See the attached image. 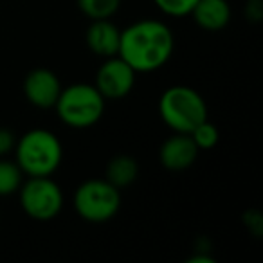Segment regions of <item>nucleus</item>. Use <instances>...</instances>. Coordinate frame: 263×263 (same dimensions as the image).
Wrapping results in <instances>:
<instances>
[{
	"label": "nucleus",
	"mask_w": 263,
	"mask_h": 263,
	"mask_svg": "<svg viewBox=\"0 0 263 263\" xmlns=\"http://www.w3.org/2000/svg\"><path fill=\"white\" fill-rule=\"evenodd\" d=\"M85 40L94 54L112 58V56H117V51H119L121 31L110 22V18L92 20L85 34Z\"/></svg>",
	"instance_id": "10"
},
{
	"label": "nucleus",
	"mask_w": 263,
	"mask_h": 263,
	"mask_svg": "<svg viewBox=\"0 0 263 263\" xmlns=\"http://www.w3.org/2000/svg\"><path fill=\"white\" fill-rule=\"evenodd\" d=\"M121 208V193L106 179L83 182L74 193V209L83 220L103 223L112 220Z\"/></svg>",
	"instance_id": "5"
},
{
	"label": "nucleus",
	"mask_w": 263,
	"mask_h": 263,
	"mask_svg": "<svg viewBox=\"0 0 263 263\" xmlns=\"http://www.w3.org/2000/svg\"><path fill=\"white\" fill-rule=\"evenodd\" d=\"M62 159L60 139L44 128L26 132L16 144V164L27 177H51L60 168Z\"/></svg>",
	"instance_id": "2"
},
{
	"label": "nucleus",
	"mask_w": 263,
	"mask_h": 263,
	"mask_svg": "<svg viewBox=\"0 0 263 263\" xmlns=\"http://www.w3.org/2000/svg\"><path fill=\"white\" fill-rule=\"evenodd\" d=\"M191 139L193 143L197 144L198 150H211L218 144V139H220V132L218 128L215 126L213 123H209L208 119L198 123L193 130L190 132Z\"/></svg>",
	"instance_id": "15"
},
{
	"label": "nucleus",
	"mask_w": 263,
	"mask_h": 263,
	"mask_svg": "<svg viewBox=\"0 0 263 263\" xmlns=\"http://www.w3.org/2000/svg\"><path fill=\"white\" fill-rule=\"evenodd\" d=\"M175 38L161 20H139L121 31L117 56L136 72H154L168 63Z\"/></svg>",
	"instance_id": "1"
},
{
	"label": "nucleus",
	"mask_w": 263,
	"mask_h": 263,
	"mask_svg": "<svg viewBox=\"0 0 263 263\" xmlns=\"http://www.w3.org/2000/svg\"><path fill=\"white\" fill-rule=\"evenodd\" d=\"M190 15L204 31H222L231 20V8L227 0H197Z\"/></svg>",
	"instance_id": "11"
},
{
	"label": "nucleus",
	"mask_w": 263,
	"mask_h": 263,
	"mask_svg": "<svg viewBox=\"0 0 263 263\" xmlns=\"http://www.w3.org/2000/svg\"><path fill=\"white\" fill-rule=\"evenodd\" d=\"M62 83L58 76L49 69H34L26 76L24 81V94L33 106L42 110L54 108L60 94Z\"/></svg>",
	"instance_id": "8"
},
{
	"label": "nucleus",
	"mask_w": 263,
	"mask_h": 263,
	"mask_svg": "<svg viewBox=\"0 0 263 263\" xmlns=\"http://www.w3.org/2000/svg\"><path fill=\"white\" fill-rule=\"evenodd\" d=\"M159 114L173 132L190 134L198 123L208 119V105L195 88L175 85L161 96Z\"/></svg>",
	"instance_id": "3"
},
{
	"label": "nucleus",
	"mask_w": 263,
	"mask_h": 263,
	"mask_svg": "<svg viewBox=\"0 0 263 263\" xmlns=\"http://www.w3.org/2000/svg\"><path fill=\"white\" fill-rule=\"evenodd\" d=\"M54 110L67 126L88 128L105 114V98L94 85L76 83L62 88Z\"/></svg>",
	"instance_id": "4"
},
{
	"label": "nucleus",
	"mask_w": 263,
	"mask_h": 263,
	"mask_svg": "<svg viewBox=\"0 0 263 263\" xmlns=\"http://www.w3.org/2000/svg\"><path fill=\"white\" fill-rule=\"evenodd\" d=\"M137 175H139V166L130 155H116L106 166V180L117 190L134 184Z\"/></svg>",
	"instance_id": "12"
},
{
	"label": "nucleus",
	"mask_w": 263,
	"mask_h": 263,
	"mask_svg": "<svg viewBox=\"0 0 263 263\" xmlns=\"http://www.w3.org/2000/svg\"><path fill=\"white\" fill-rule=\"evenodd\" d=\"M155 6L170 16H186L191 13L197 0H154Z\"/></svg>",
	"instance_id": "16"
},
{
	"label": "nucleus",
	"mask_w": 263,
	"mask_h": 263,
	"mask_svg": "<svg viewBox=\"0 0 263 263\" xmlns=\"http://www.w3.org/2000/svg\"><path fill=\"white\" fill-rule=\"evenodd\" d=\"M136 74L123 58L112 56L99 67L94 87L105 99H121L132 92L136 85Z\"/></svg>",
	"instance_id": "7"
},
{
	"label": "nucleus",
	"mask_w": 263,
	"mask_h": 263,
	"mask_svg": "<svg viewBox=\"0 0 263 263\" xmlns=\"http://www.w3.org/2000/svg\"><path fill=\"white\" fill-rule=\"evenodd\" d=\"M11 143H13L11 134H9V132L0 130V157H2V155L11 148Z\"/></svg>",
	"instance_id": "17"
},
{
	"label": "nucleus",
	"mask_w": 263,
	"mask_h": 263,
	"mask_svg": "<svg viewBox=\"0 0 263 263\" xmlns=\"http://www.w3.org/2000/svg\"><path fill=\"white\" fill-rule=\"evenodd\" d=\"M20 204L27 216L38 222L56 218L63 208V193L49 177H29L20 186Z\"/></svg>",
	"instance_id": "6"
},
{
	"label": "nucleus",
	"mask_w": 263,
	"mask_h": 263,
	"mask_svg": "<svg viewBox=\"0 0 263 263\" xmlns=\"http://www.w3.org/2000/svg\"><path fill=\"white\" fill-rule=\"evenodd\" d=\"M78 8L90 20L112 18L121 8V0H78Z\"/></svg>",
	"instance_id": "13"
},
{
	"label": "nucleus",
	"mask_w": 263,
	"mask_h": 263,
	"mask_svg": "<svg viewBox=\"0 0 263 263\" xmlns=\"http://www.w3.org/2000/svg\"><path fill=\"white\" fill-rule=\"evenodd\" d=\"M198 152L200 150L193 143L190 134L175 132V136L168 137L162 143L159 159H161V164L170 172H182V170H187L190 166H193V162L197 161Z\"/></svg>",
	"instance_id": "9"
},
{
	"label": "nucleus",
	"mask_w": 263,
	"mask_h": 263,
	"mask_svg": "<svg viewBox=\"0 0 263 263\" xmlns=\"http://www.w3.org/2000/svg\"><path fill=\"white\" fill-rule=\"evenodd\" d=\"M24 173L16 162L4 161L0 157V197H9L22 186Z\"/></svg>",
	"instance_id": "14"
}]
</instances>
